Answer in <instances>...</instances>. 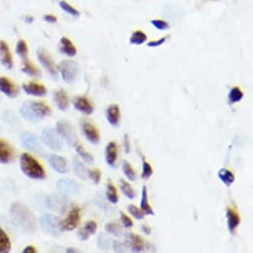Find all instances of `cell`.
I'll list each match as a JSON object with an SVG mask.
<instances>
[{
	"mask_svg": "<svg viewBox=\"0 0 253 253\" xmlns=\"http://www.w3.org/2000/svg\"><path fill=\"white\" fill-rule=\"evenodd\" d=\"M20 141H21L22 146L26 150L33 152L39 156H44L46 154V150L43 146L42 141L35 134H33L29 131H25L21 134Z\"/></svg>",
	"mask_w": 253,
	"mask_h": 253,
	"instance_id": "5b68a950",
	"label": "cell"
},
{
	"mask_svg": "<svg viewBox=\"0 0 253 253\" xmlns=\"http://www.w3.org/2000/svg\"><path fill=\"white\" fill-rule=\"evenodd\" d=\"M76 150L80 158L86 164H92L94 161L93 156L84 150V148L82 145H76Z\"/></svg>",
	"mask_w": 253,
	"mask_h": 253,
	"instance_id": "e575fe53",
	"label": "cell"
},
{
	"mask_svg": "<svg viewBox=\"0 0 253 253\" xmlns=\"http://www.w3.org/2000/svg\"><path fill=\"white\" fill-rule=\"evenodd\" d=\"M44 20L46 21V22H48V23H56L57 22V17L55 16V15H53V14H46L45 16H44Z\"/></svg>",
	"mask_w": 253,
	"mask_h": 253,
	"instance_id": "816d5d0a",
	"label": "cell"
},
{
	"mask_svg": "<svg viewBox=\"0 0 253 253\" xmlns=\"http://www.w3.org/2000/svg\"><path fill=\"white\" fill-rule=\"evenodd\" d=\"M46 203H47L48 209L57 212H63L66 211L68 207V198L66 194L59 192V193L51 194L47 198Z\"/></svg>",
	"mask_w": 253,
	"mask_h": 253,
	"instance_id": "8fae6325",
	"label": "cell"
},
{
	"mask_svg": "<svg viewBox=\"0 0 253 253\" xmlns=\"http://www.w3.org/2000/svg\"><path fill=\"white\" fill-rule=\"evenodd\" d=\"M21 71L25 75H27L29 77H32V78H40L41 75H42L39 68H37L29 59L22 61Z\"/></svg>",
	"mask_w": 253,
	"mask_h": 253,
	"instance_id": "d4e9b609",
	"label": "cell"
},
{
	"mask_svg": "<svg viewBox=\"0 0 253 253\" xmlns=\"http://www.w3.org/2000/svg\"><path fill=\"white\" fill-rule=\"evenodd\" d=\"M140 208L144 211L145 214H149V215H154L155 214L152 207L149 205L147 188L145 186L142 188V197H141V202H140Z\"/></svg>",
	"mask_w": 253,
	"mask_h": 253,
	"instance_id": "f1b7e54d",
	"label": "cell"
},
{
	"mask_svg": "<svg viewBox=\"0 0 253 253\" xmlns=\"http://www.w3.org/2000/svg\"><path fill=\"white\" fill-rule=\"evenodd\" d=\"M80 220H81V209L79 206L75 205L70 210L68 216L65 219L61 220V228L63 231L74 230L78 227Z\"/></svg>",
	"mask_w": 253,
	"mask_h": 253,
	"instance_id": "30bf717a",
	"label": "cell"
},
{
	"mask_svg": "<svg viewBox=\"0 0 253 253\" xmlns=\"http://www.w3.org/2000/svg\"><path fill=\"white\" fill-rule=\"evenodd\" d=\"M146 41H147V35L141 30L134 31L129 38V42L132 45H141Z\"/></svg>",
	"mask_w": 253,
	"mask_h": 253,
	"instance_id": "4dcf8cb0",
	"label": "cell"
},
{
	"mask_svg": "<svg viewBox=\"0 0 253 253\" xmlns=\"http://www.w3.org/2000/svg\"><path fill=\"white\" fill-rule=\"evenodd\" d=\"M19 113L25 120L36 123L51 115L52 109L43 101L28 100L22 103Z\"/></svg>",
	"mask_w": 253,
	"mask_h": 253,
	"instance_id": "7a4b0ae2",
	"label": "cell"
},
{
	"mask_svg": "<svg viewBox=\"0 0 253 253\" xmlns=\"http://www.w3.org/2000/svg\"><path fill=\"white\" fill-rule=\"evenodd\" d=\"M84 228L89 233V234H94L96 232V229H97V224L95 221L93 220H88L85 222Z\"/></svg>",
	"mask_w": 253,
	"mask_h": 253,
	"instance_id": "f6af8a7d",
	"label": "cell"
},
{
	"mask_svg": "<svg viewBox=\"0 0 253 253\" xmlns=\"http://www.w3.org/2000/svg\"><path fill=\"white\" fill-rule=\"evenodd\" d=\"M12 243L7 232L0 226V253H7L11 250Z\"/></svg>",
	"mask_w": 253,
	"mask_h": 253,
	"instance_id": "4316f807",
	"label": "cell"
},
{
	"mask_svg": "<svg viewBox=\"0 0 253 253\" xmlns=\"http://www.w3.org/2000/svg\"><path fill=\"white\" fill-rule=\"evenodd\" d=\"M124 150H125V153L127 154L130 152V144H129V139L127 134L124 135Z\"/></svg>",
	"mask_w": 253,
	"mask_h": 253,
	"instance_id": "f907efd6",
	"label": "cell"
},
{
	"mask_svg": "<svg viewBox=\"0 0 253 253\" xmlns=\"http://www.w3.org/2000/svg\"><path fill=\"white\" fill-rule=\"evenodd\" d=\"M37 59L39 63L44 67V69L49 73V75L52 77L53 80L58 81L59 80V73L58 68L56 67V64L50 54L45 51L44 49H38L37 51Z\"/></svg>",
	"mask_w": 253,
	"mask_h": 253,
	"instance_id": "9c48e42d",
	"label": "cell"
},
{
	"mask_svg": "<svg viewBox=\"0 0 253 253\" xmlns=\"http://www.w3.org/2000/svg\"><path fill=\"white\" fill-rule=\"evenodd\" d=\"M111 241L110 239L103 233H100L97 238V246L101 250H108L110 248Z\"/></svg>",
	"mask_w": 253,
	"mask_h": 253,
	"instance_id": "ab89813d",
	"label": "cell"
},
{
	"mask_svg": "<svg viewBox=\"0 0 253 253\" xmlns=\"http://www.w3.org/2000/svg\"><path fill=\"white\" fill-rule=\"evenodd\" d=\"M117 160V147L114 142H109L105 147V161L108 166L114 168Z\"/></svg>",
	"mask_w": 253,
	"mask_h": 253,
	"instance_id": "603a6c76",
	"label": "cell"
},
{
	"mask_svg": "<svg viewBox=\"0 0 253 253\" xmlns=\"http://www.w3.org/2000/svg\"><path fill=\"white\" fill-rule=\"evenodd\" d=\"M15 160L13 147L5 140L0 138V164H10Z\"/></svg>",
	"mask_w": 253,
	"mask_h": 253,
	"instance_id": "4fadbf2b",
	"label": "cell"
},
{
	"mask_svg": "<svg viewBox=\"0 0 253 253\" xmlns=\"http://www.w3.org/2000/svg\"><path fill=\"white\" fill-rule=\"evenodd\" d=\"M40 140L42 141L43 145L47 146L49 149L56 152L60 151L63 147V142L60 135L55 129L51 127H46L42 130Z\"/></svg>",
	"mask_w": 253,
	"mask_h": 253,
	"instance_id": "8992f818",
	"label": "cell"
},
{
	"mask_svg": "<svg viewBox=\"0 0 253 253\" xmlns=\"http://www.w3.org/2000/svg\"><path fill=\"white\" fill-rule=\"evenodd\" d=\"M13 223L26 233H34L37 230V219L33 211L22 203H13L9 210Z\"/></svg>",
	"mask_w": 253,
	"mask_h": 253,
	"instance_id": "6da1fadb",
	"label": "cell"
},
{
	"mask_svg": "<svg viewBox=\"0 0 253 253\" xmlns=\"http://www.w3.org/2000/svg\"><path fill=\"white\" fill-rule=\"evenodd\" d=\"M243 98V92L241 91V89L237 86L235 87H232L231 90L229 91V94H228V101L230 104H233V103H236L238 101H240L241 99Z\"/></svg>",
	"mask_w": 253,
	"mask_h": 253,
	"instance_id": "d590c367",
	"label": "cell"
},
{
	"mask_svg": "<svg viewBox=\"0 0 253 253\" xmlns=\"http://www.w3.org/2000/svg\"><path fill=\"white\" fill-rule=\"evenodd\" d=\"M56 131L63 138L66 143L71 146L75 147L78 144V135L74 128V126L67 120H60L56 124Z\"/></svg>",
	"mask_w": 253,
	"mask_h": 253,
	"instance_id": "277c9868",
	"label": "cell"
},
{
	"mask_svg": "<svg viewBox=\"0 0 253 253\" xmlns=\"http://www.w3.org/2000/svg\"><path fill=\"white\" fill-rule=\"evenodd\" d=\"M127 238H128L127 244H129L132 252H142L144 250L145 243L139 235L134 233H129L127 235Z\"/></svg>",
	"mask_w": 253,
	"mask_h": 253,
	"instance_id": "cb8c5ba5",
	"label": "cell"
},
{
	"mask_svg": "<svg viewBox=\"0 0 253 253\" xmlns=\"http://www.w3.org/2000/svg\"><path fill=\"white\" fill-rule=\"evenodd\" d=\"M87 176L91 179V181L97 185L100 182L101 179V173L98 169H93V170H87Z\"/></svg>",
	"mask_w": 253,
	"mask_h": 253,
	"instance_id": "7bdbcfd3",
	"label": "cell"
},
{
	"mask_svg": "<svg viewBox=\"0 0 253 253\" xmlns=\"http://www.w3.org/2000/svg\"><path fill=\"white\" fill-rule=\"evenodd\" d=\"M67 252H80V251L75 248H69V249H67Z\"/></svg>",
	"mask_w": 253,
	"mask_h": 253,
	"instance_id": "11a10c76",
	"label": "cell"
},
{
	"mask_svg": "<svg viewBox=\"0 0 253 253\" xmlns=\"http://www.w3.org/2000/svg\"><path fill=\"white\" fill-rule=\"evenodd\" d=\"M23 90L28 94V95H33V96H39L43 97L47 94V88L44 84L36 83V82H29V83H24L22 84Z\"/></svg>",
	"mask_w": 253,
	"mask_h": 253,
	"instance_id": "e0dca14e",
	"label": "cell"
},
{
	"mask_svg": "<svg viewBox=\"0 0 253 253\" xmlns=\"http://www.w3.org/2000/svg\"><path fill=\"white\" fill-rule=\"evenodd\" d=\"M217 176L219 178V180L225 185V186H230L231 184H233L235 177L233 175L232 172H230L227 169H220L217 173Z\"/></svg>",
	"mask_w": 253,
	"mask_h": 253,
	"instance_id": "f546056e",
	"label": "cell"
},
{
	"mask_svg": "<svg viewBox=\"0 0 253 253\" xmlns=\"http://www.w3.org/2000/svg\"><path fill=\"white\" fill-rule=\"evenodd\" d=\"M23 253H36L37 252V249L35 248V246L33 245H28L26 246L23 250H22Z\"/></svg>",
	"mask_w": 253,
	"mask_h": 253,
	"instance_id": "f5cc1de1",
	"label": "cell"
},
{
	"mask_svg": "<svg viewBox=\"0 0 253 253\" xmlns=\"http://www.w3.org/2000/svg\"><path fill=\"white\" fill-rule=\"evenodd\" d=\"M150 23L158 30L160 31H165V30H168L170 28L169 26V23L164 21V20H161V19H153L150 21Z\"/></svg>",
	"mask_w": 253,
	"mask_h": 253,
	"instance_id": "b9f144b4",
	"label": "cell"
},
{
	"mask_svg": "<svg viewBox=\"0 0 253 253\" xmlns=\"http://www.w3.org/2000/svg\"><path fill=\"white\" fill-rule=\"evenodd\" d=\"M0 64L7 70H11L14 65L10 48L3 40H0Z\"/></svg>",
	"mask_w": 253,
	"mask_h": 253,
	"instance_id": "9a60e30c",
	"label": "cell"
},
{
	"mask_svg": "<svg viewBox=\"0 0 253 253\" xmlns=\"http://www.w3.org/2000/svg\"><path fill=\"white\" fill-rule=\"evenodd\" d=\"M60 7H61V9H63L65 12L72 15L73 17H79L81 15V13L78 9H76L74 6H72L67 1H64V0L63 1H60Z\"/></svg>",
	"mask_w": 253,
	"mask_h": 253,
	"instance_id": "f35d334b",
	"label": "cell"
},
{
	"mask_svg": "<svg viewBox=\"0 0 253 253\" xmlns=\"http://www.w3.org/2000/svg\"><path fill=\"white\" fill-rule=\"evenodd\" d=\"M78 235H79V237L81 238V240H83V241H85V240H87L88 239V237H89V233L83 227V228H81L80 230H79V232H78Z\"/></svg>",
	"mask_w": 253,
	"mask_h": 253,
	"instance_id": "681fc988",
	"label": "cell"
},
{
	"mask_svg": "<svg viewBox=\"0 0 253 253\" xmlns=\"http://www.w3.org/2000/svg\"><path fill=\"white\" fill-rule=\"evenodd\" d=\"M120 219L125 227H131L133 225V221L131 220V218L128 215H126L123 211H120Z\"/></svg>",
	"mask_w": 253,
	"mask_h": 253,
	"instance_id": "7dc6e473",
	"label": "cell"
},
{
	"mask_svg": "<svg viewBox=\"0 0 253 253\" xmlns=\"http://www.w3.org/2000/svg\"><path fill=\"white\" fill-rule=\"evenodd\" d=\"M28 46L27 43L24 40H19L16 44V54L19 56V58L24 61L28 59Z\"/></svg>",
	"mask_w": 253,
	"mask_h": 253,
	"instance_id": "836d02e7",
	"label": "cell"
},
{
	"mask_svg": "<svg viewBox=\"0 0 253 253\" xmlns=\"http://www.w3.org/2000/svg\"><path fill=\"white\" fill-rule=\"evenodd\" d=\"M40 225L46 233H49L53 236H58L63 231L61 228V220L50 213H44L41 215Z\"/></svg>",
	"mask_w": 253,
	"mask_h": 253,
	"instance_id": "ba28073f",
	"label": "cell"
},
{
	"mask_svg": "<svg viewBox=\"0 0 253 253\" xmlns=\"http://www.w3.org/2000/svg\"><path fill=\"white\" fill-rule=\"evenodd\" d=\"M127 209H128V211L130 212V214L133 216V217H135L136 219H142L143 217H144V211L141 210V209H139V208H137L136 206H134V205H129L128 207H127Z\"/></svg>",
	"mask_w": 253,
	"mask_h": 253,
	"instance_id": "60d3db41",
	"label": "cell"
},
{
	"mask_svg": "<svg viewBox=\"0 0 253 253\" xmlns=\"http://www.w3.org/2000/svg\"><path fill=\"white\" fill-rule=\"evenodd\" d=\"M112 247L115 252H124L126 251V248L128 247L127 243H123L119 241H113L112 242Z\"/></svg>",
	"mask_w": 253,
	"mask_h": 253,
	"instance_id": "bcb514c9",
	"label": "cell"
},
{
	"mask_svg": "<svg viewBox=\"0 0 253 253\" xmlns=\"http://www.w3.org/2000/svg\"><path fill=\"white\" fill-rule=\"evenodd\" d=\"M106 199L111 204H117L118 203L117 190L110 181L108 182L107 187H106Z\"/></svg>",
	"mask_w": 253,
	"mask_h": 253,
	"instance_id": "1f68e13d",
	"label": "cell"
},
{
	"mask_svg": "<svg viewBox=\"0 0 253 253\" xmlns=\"http://www.w3.org/2000/svg\"><path fill=\"white\" fill-rule=\"evenodd\" d=\"M142 230H143V232L144 233H146V234H150L151 233V231H152V229H151V227L149 226V225H147V224H144V225H142Z\"/></svg>",
	"mask_w": 253,
	"mask_h": 253,
	"instance_id": "db71d44e",
	"label": "cell"
},
{
	"mask_svg": "<svg viewBox=\"0 0 253 253\" xmlns=\"http://www.w3.org/2000/svg\"><path fill=\"white\" fill-rule=\"evenodd\" d=\"M0 92L9 98H15L19 95L20 88L7 77H0Z\"/></svg>",
	"mask_w": 253,
	"mask_h": 253,
	"instance_id": "7c38bea8",
	"label": "cell"
},
{
	"mask_svg": "<svg viewBox=\"0 0 253 253\" xmlns=\"http://www.w3.org/2000/svg\"><path fill=\"white\" fill-rule=\"evenodd\" d=\"M122 170L124 175L128 178V180L134 182L136 180V173L134 172L133 168L127 161H123L122 163Z\"/></svg>",
	"mask_w": 253,
	"mask_h": 253,
	"instance_id": "74e56055",
	"label": "cell"
},
{
	"mask_svg": "<svg viewBox=\"0 0 253 253\" xmlns=\"http://www.w3.org/2000/svg\"><path fill=\"white\" fill-rule=\"evenodd\" d=\"M119 187H120V190H121V192L127 197L128 199H130V200H133L134 198H135V196H136V194H135V192H134V190H133V188L126 182V181H124V180H120L119 181Z\"/></svg>",
	"mask_w": 253,
	"mask_h": 253,
	"instance_id": "d6a6232c",
	"label": "cell"
},
{
	"mask_svg": "<svg viewBox=\"0 0 253 253\" xmlns=\"http://www.w3.org/2000/svg\"><path fill=\"white\" fill-rule=\"evenodd\" d=\"M63 81L67 84H71L76 81L79 76L80 68L79 65L72 60L62 61L58 67Z\"/></svg>",
	"mask_w": 253,
	"mask_h": 253,
	"instance_id": "52a82bcc",
	"label": "cell"
},
{
	"mask_svg": "<svg viewBox=\"0 0 253 253\" xmlns=\"http://www.w3.org/2000/svg\"><path fill=\"white\" fill-rule=\"evenodd\" d=\"M168 38H169L168 36H165V37H162V38L159 39V40L151 41V42H149V43L147 44V46H148V47H152V48H157V47L163 45V44L166 42V40H167Z\"/></svg>",
	"mask_w": 253,
	"mask_h": 253,
	"instance_id": "c3c4849f",
	"label": "cell"
},
{
	"mask_svg": "<svg viewBox=\"0 0 253 253\" xmlns=\"http://www.w3.org/2000/svg\"><path fill=\"white\" fill-rule=\"evenodd\" d=\"M226 218H227V227L228 230L231 233L235 232V229L238 227V225L240 224V217L239 214L233 210L228 208L226 210Z\"/></svg>",
	"mask_w": 253,
	"mask_h": 253,
	"instance_id": "7402d4cb",
	"label": "cell"
},
{
	"mask_svg": "<svg viewBox=\"0 0 253 253\" xmlns=\"http://www.w3.org/2000/svg\"><path fill=\"white\" fill-rule=\"evenodd\" d=\"M54 101L62 111L67 110L69 107V96L64 89H59L54 92Z\"/></svg>",
	"mask_w": 253,
	"mask_h": 253,
	"instance_id": "44dd1931",
	"label": "cell"
},
{
	"mask_svg": "<svg viewBox=\"0 0 253 253\" xmlns=\"http://www.w3.org/2000/svg\"><path fill=\"white\" fill-rule=\"evenodd\" d=\"M105 231L111 235H114L116 237H119L123 234V230H122V227L117 224V223H113V222H110V223H107L105 225Z\"/></svg>",
	"mask_w": 253,
	"mask_h": 253,
	"instance_id": "8d00e7d4",
	"label": "cell"
},
{
	"mask_svg": "<svg viewBox=\"0 0 253 253\" xmlns=\"http://www.w3.org/2000/svg\"><path fill=\"white\" fill-rule=\"evenodd\" d=\"M57 189L63 194H79L81 192V186L73 179L62 178L57 182Z\"/></svg>",
	"mask_w": 253,
	"mask_h": 253,
	"instance_id": "5bb4252c",
	"label": "cell"
},
{
	"mask_svg": "<svg viewBox=\"0 0 253 253\" xmlns=\"http://www.w3.org/2000/svg\"><path fill=\"white\" fill-rule=\"evenodd\" d=\"M73 169H74L75 174L79 178H81L83 180H86V178L88 177L87 176V170H86L85 166L84 165V163L77 156H75L74 160H73Z\"/></svg>",
	"mask_w": 253,
	"mask_h": 253,
	"instance_id": "83f0119b",
	"label": "cell"
},
{
	"mask_svg": "<svg viewBox=\"0 0 253 253\" xmlns=\"http://www.w3.org/2000/svg\"><path fill=\"white\" fill-rule=\"evenodd\" d=\"M106 118L110 125L117 127L120 121V109L117 104H111L106 109Z\"/></svg>",
	"mask_w": 253,
	"mask_h": 253,
	"instance_id": "ffe728a7",
	"label": "cell"
},
{
	"mask_svg": "<svg viewBox=\"0 0 253 253\" xmlns=\"http://www.w3.org/2000/svg\"><path fill=\"white\" fill-rule=\"evenodd\" d=\"M19 167L21 172L32 180H44L46 171L43 165L31 154L24 152L19 158Z\"/></svg>",
	"mask_w": 253,
	"mask_h": 253,
	"instance_id": "3957f363",
	"label": "cell"
},
{
	"mask_svg": "<svg viewBox=\"0 0 253 253\" xmlns=\"http://www.w3.org/2000/svg\"><path fill=\"white\" fill-rule=\"evenodd\" d=\"M60 44H61V52L63 54L69 57H75L77 55V48L69 38L62 37L60 40Z\"/></svg>",
	"mask_w": 253,
	"mask_h": 253,
	"instance_id": "484cf974",
	"label": "cell"
},
{
	"mask_svg": "<svg viewBox=\"0 0 253 253\" xmlns=\"http://www.w3.org/2000/svg\"><path fill=\"white\" fill-rule=\"evenodd\" d=\"M48 161H49V164L52 167V169L54 171H56L57 173L65 174L69 170V166H68V162H67L66 158H64L60 155L50 154L48 157Z\"/></svg>",
	"mask_w": 253,
	"mask_h": 253,
	"instance_id": "2e32d148",
	"label": "cell"
},
{
	"mask_svg": "<svg viewBox=\"0 0 253 253\" xmlns=\"http://www.w3.org/2000/svg\"><path fill=\"white\" fill-rule=\"evenodd\" d=\"M74 107L78 111L86 115H89L93 112V106L91 105L90 101L84 96H79L74 99Z\"/></svg>",
	"mask_w": 253,
	"mask_h": 253,
	"instance_id": "d6986e66",
	"label": "cell"
},
{
	"mask_svg": "<svg viewBox=\"0 0 253 253\" xmlns=\"http://www.w3.org/2000/svg\"><path fill=\"white\" fill-rule=\"evenodd\" d=\"M82 128L83 132L86 138L87 141H89L91 144H98L99 143V133L97 129L94 127L90 122L86 120L82 121Z\"/></svg>",
	"mask_w": 253,
	"mask_h": 253,
	"instance_id": "ac0fdd59",
	"label": "cell"
},
{
	"mask_svg": "<svg viewBox=\"0 0 253 253\" xmlns=\"http://www.w3.org/2000/svg\"><path fill=\"white\" fill-rule=\"evenodd\" d=\"M143 172H142V175L141 177L143 179H148L151 177V175L153 174V169H152V166L146 162V161H143Z\"/></svg>",
	"mask_w": 253,
	"mask_h": 253,
	"instance_id": "ee69618b",
	"label": "cell"
}]
</instances>
